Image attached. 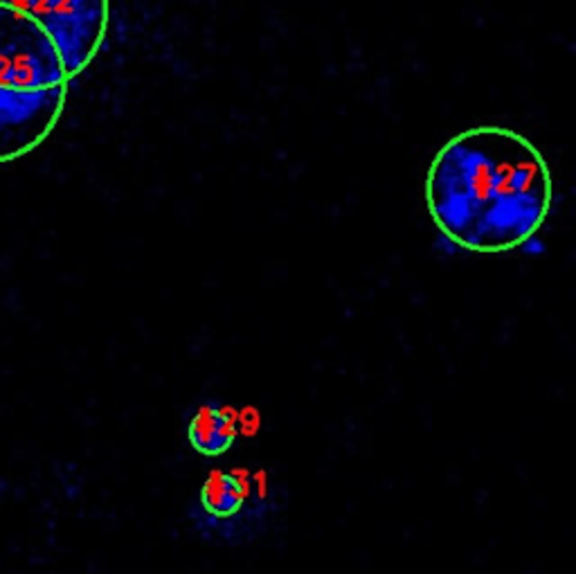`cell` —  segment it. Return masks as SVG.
I'll use <instances>...</instances> for the list:
<instances>
[{
    "label": "cell",
    "instance_id": "cell-4",
    "mask_svg": "<svg viewBox=\"0 0 576 574\" xmlns=\"http://www.w3.org/2000/svg\"><path fill=\"white\" fill-rule=\"evenodd\" d=\"M68 100V84L37 92L0 86V165L37 151L59 126Z\"/></svg>",
    "mask_w": 576,
    "mask_h": 574
},
{
    "label": "cell",
    "instance_id": "cell-2",
    "mask_svg": "<svg viewBox=\"0 0 576 574\" xmlns=\"http://www.w3.org/2000/svg\"><path fill=\"white\" fill-rule=\"evenodd\" d=\"M41 25L61 52L68 79H77L102 52L111 27V0H0Z\"/></svg>",
    "mask_w": 576,
    "mask_h": 574
},
{
    "label": "cell",
    "instance_id": "cell-3",
    "mask_svg": "<svg viewBox=\"0 0 576 574\" xmlns=\"http://www.w3.org/2000/svg\"><path fill=\"white\" fill-rule=\"evenodd\" d=\"M71 84L48 32L32 18L0 8V86L37 92Z\"/></svg>",
    "mask_w": 576,
    "mask_h": 574
},
{
    "label": "cell",
    "instance_id": "cell-1",
    "mask_svg": "<svg viewBox=\"0 0 576 574\" xmlns=\"http://www.w3.org/2000/svg\"><path fill=\"white\" fill-rule=\"evenodd\" d=\"M426 203L455 246L498 254L525 246L554 205V176L538 147L504 126H473L448 140L426 176Z\"/></svg>",
    "mask_w": 576,
    "mask_h": 574
},
{
    "label": "cell",
    "instance_id": "cell-6",
    "mask_svg": "<svg viewBox=\"0 0 576 574\" xmlns=\"http://www.w3.org/2000/svg\"><path fill=\"white\" fill-rule=\"evenodd\" d=\"M239 433L237 414L233 408L221 403H203L191 414L187 426V439L195 451L205 458H218L235 444Z\"/></svg>",
    "mask_w": 576,
    "mask_h": 574
},
{
    "label": "cell",
    "instance_id": "cell-5",
    "mask_svg": "<svg viewBox=\"0 0 576 574\" xmlns=\"http://www.w3.org/2000/svg\"><path fill=\"white\" fill-rule=\"evenodd\" d=\"M262 477L243 471H214L199 496L201 521L210 525V534L248 536L246 527L262 521Z\"/></svg>",
    "mask_w": 576,
    "mask_h": 574
}]
</instances>
